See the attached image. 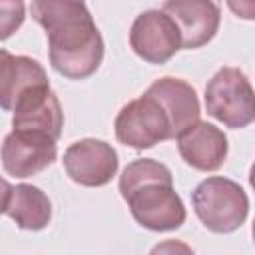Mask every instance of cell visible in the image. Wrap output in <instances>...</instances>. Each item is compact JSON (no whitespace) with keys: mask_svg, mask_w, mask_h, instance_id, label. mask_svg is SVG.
I'll list each match as a JSON object with an SVG mask.
<instances>
[{"mask_svg":"<svg viewBox=\"0 0 255 255\" xmlns=\"http://www.w3.org/2000/svg\"><path fill=\"white\" fill-rule=\"evenodd\" d=\"M32 18L46 30L52 68L70 80L92 76L104 58V40L84 0H32Z\"/></svg>","mask_w":255,"mask_h":255,"instance_id":"1","label":"cell"},{"mask_svg":"<svg viewBox=\"0 0 255 255\" xmlns=\"http://www.w3.org/2000/svg\"><path fill=\"white\" fill-rule=\"evenodd\" d=\"M120 193L133 219L151 231H173L185 221V207L173 189L171 171L155 159H135L120 175Z\"/></svg>","mask_w":255,"mask_h":255,"instance_id":"2","label":"cell"},{"mask_svg":"<svg viewBox=\"0 0 255 255\" xmlns=\"http://www.w3.org/2000/svg\"><path fill=\"white\" fill-rule=\"evenodd\" d=\"M199 221L213 233H231L243 225L249 213V199L243 187L227 177H207L191 193Z\"/></svg>","mask_w":255,"mask_h":255,"instance_id":"3","label":"cell"},{"mask_svg":"<svg viewBox=\"0 0 255 255\" xmlns=\"http://www.w3.org/2000/svg\"><path fill=\"white\" fill-rule=\"evenodd\" d=\"M205 110L227 128H245L255 118L253 88L239 68H221L205 86Z\"/></svg>","mask_w":255,"mask_h":255,"instance_id":"4","label":"cell"},{"mask_svg":"<svg viewBox=\"0 0 255 255\" xmlns=\"http://www.w3.org/2000/svg\"><path fill=\"white\" fill-rule=\"evenodd\" d=\"M114 131L120 143L133 149H147L159 141L171 139L169 120L157 100L149 94L128 102L118 112Z\"/></svg>","mask_w":255,"mask_h":255,"instance_id":"5","label":"cell"},{"mask_svg":"<svg viewBox=\"0 0 255 255\" xmlns=\"http://www.w3.org/2000/svg\"><path fill=\"white\" fill-rule=\"evenodd\" d=\"M131 50L149 64H165L181 48V36L175 22L163 10L139 14L129 32Z\"/></svg>","mask_w":255,"mask_h":255,"instance_id":"6","label":"cell"},{"mask_svg":"<svg viewBox=\"0 0 255 255\" xmlns=\"http://www.w3.org/2000/svg\"><path fill=\"white\" fill-rule=\"evenodd\" d=\"M64 169L72 181L86 187H102L118 171L116 149L102 139H80L64 153Z\"/></svg>","mask_w":255,"mask_h":255,"instance_id":"7","label":"cell"},{"mask_svg":"<svg viewBox=\"0 0 255 255\" xmlns=\"http://www.w3.org/2000/svg\"><path fill=\"white\" fill-rule=\"evenodd\" d=\"M12 126L20 131H34L58 139L64 128V112L50 84L26 90L12 108Z\"/></svg>","mask_w":255,"mask_h":255,"instance_id":"8","label":"cell"},{"mask_svg":"<svg viewBox=\"0 0 255 255\" xmlns=\"http://www.w3.org/2000/svg\"><path fill=\"white\" fill-rule=\"evenodd\" d=\"M56 139L34 131L14 129L2 143V165L14 177L38 175L56 161Z\"/></svg>","mask_w":255,"mask_h":255,"instance_id":"9","label":"cell"},{"mask_svg":"<svg viewBox=\"0 0 255 255\" xmlns=\"http://www.w3.org/2000/svg\"><path fill=\"white\" fill-rule=\"evenodd\" d=\"M163 12L175 22L185 50L205 46L215 36L221 18L213 0H165Z\"/></svg>","mask_w":255,"mask_h":255,"instance_id":"10","label":"cell"},{"mask_svg":"<svg viewBox=\"0 0 255 255\" xmlns=\"http://www.w3.org/2000/svg\"><path fill=\"white\" fill-rule=\"evenodd\" d=\"M175 139L183 161L197 171H215L225 163L227 137L213 124L197 120Z\"/></svg>","mask_w":255,"mask_h":255,"instance_id":"11","label":"cell"},{"mask_svg":"<svg viewBox=\"0 0 255 255\" xmlns=\"http://www.w3.org/2000/svg\"><path fill=\"white\" fill-rule=\"evenodd\" d=\"M145 94L155 98L157 104L163 108L169 120L171 139H175L185 128H189L199 120L201 110H199L197 94L185 80L165 76L161 80H155Z\"/></svg>","mask_w":255,"mask_h":255,"instance_id":"12","label":"cell"},{"mask_svg":"<svg viewBox=\"0 0 255 255\" xmlns=\"http://www.w3.org/2000/svg\"><path fill=\"white\" fill-rule=\"evenodd\" d=\"M48 84L46 70L28 56H12L0 50V108L12 112L16 100L30 88Z\"/></svg>","mask_w":255,"mask_h":255,"instance_id":"13","label":"cell"},{"mask_svg":"<svg viewBox=\"0 0 255 255\" xmlns=\"http://www.w3.org/2000/svg\"><path fill=\"white\" fill-rule=\"evenodd\" d=\"M6 215L12 221H16V225L20 229L40 231V229L48 227V223L52 219V203L40 187L20 183V185L12 187Z\"/></svg>","mask_w":255,"mask_h":255,"instance_id":"14","label":"cell"},{"mask_svg":"<svg viewBox=\"0 0 255 255\" xmlns=\"http://www.w3.org/2000/svg\"><path fill=\"white\" fill-rule=\"evenodd\" d=\"M26 10L22 0H0V40H8L24 22Z\"/></svg>","mask_w":255,"mask_h":255,"instance_id":"15","label":"cell"},{"mask_svg":"<svg viewBox=\"0 0 255 255\" xmlns=\"http://www.w3.org/2000/svg\"><path fill=\"white\" fill-rule=\"evenodd\" d=\"M227 6L237 18L243 20H253L255 18V4L253 0H227Z\"/></svg>","mask_w":255,"mask_h":255,"instance_id":"16","label":"cell"},{"mask_svg":"<svg viewBox=\"0 0 255 255\" xmlns=\"http://www.w3.org/2000/svg\"><path fill=\"white\" fill-rule=\"evenodd\" d=\"M10 195H12V185H10L6 179L0 177V213H6Z\"/></svg>","mask_w":255,"mask_h":255,"instance_id":"17","label":"cell"}]
</instances>
